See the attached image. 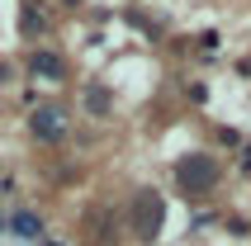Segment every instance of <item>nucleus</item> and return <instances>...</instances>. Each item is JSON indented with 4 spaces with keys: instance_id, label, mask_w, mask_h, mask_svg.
Listing matches in <instances>:
<instances>
[{
    "instance_id": "nucleus-1",
    "label": "nucleus",
    "mask_w": 251,
    "mask_h": 246,
    "mask_svg": "<svg viewBox=\"0 0 251 246\" xmlns=\"http://www.w3.org/2000/svg\"><path fill=\"white\" fill-rule=\"evenodd\" d=\"M218 180H223V166L209 151H185L180 161H176V190L190 194V199H204Z\"/></svg>"
},
{
    "instance_id": "nucleus-2",
    "label": "nucleus",
    "mask_w": 251,
    "mask_h": 246,
    "mask_svg": "<svg viewBox=\"0 0 251 246\" xmlns=\"http://www.w3.org/2000/svg\"><path fill=\"white\" fill-rule=\"evenodd\" d=\"M161 227H166V199L156 190H138L128 199V232L138 242H156Z\"/></svg>"
},
{
    "instance_id": "nucleus-3",
    "label": "nucleus",
    "mask_w": 251,
    "mask_h": 246,
    "mask_svg": "<svg viewBox=\"0 0 251 246\" xmlns=\"http://www.w3.org/2000/svg\"><path fill=\"white\" fill-rule=\"evenodd\" d=\"M28 133H33V142H62L67 137V109L62 104H38L28 114Z\"/></svg>"
},
{
    "instance_id": "nucleus-4",
    "label": "nucleus",
    "mask_w": 251,
    "mask_h": 246,
    "mask_svg": "<svg viewBox=\"0 0 251 246\" xmlns=\"http://www.w3.org/2000/svg\"><path fill=\"white\" fill-rule=\"evenodd\" d=\"M28 81L62 85V81H67V57H62V52H48V48L28 52Z\"/></svg>"
},
{
    "instance_id": "nucleus-5",
    "label": "nucleus",
    "mask_w": 251,
    "mask_h": 246,
    "mask_svg": "<svg viewBox=\"0 0 251 246\" xmlns=\"http://www.w3.org/2000/svg\"><path fill=\"white\" fill-rule=\"evenodd\" d=\"M81 104H85V114L109 119V109H114V90H109L104 81H90V85H85V95H81Z\"/></svg>"
},
{
    "instance_id": "nucleus-6",
    "label": "nucleus",
    "mask_w": 251,
    "mask_h": 246,
    "mask_svg": "<svg viewBox=\"0 0 251 246\" xmlns=\"http://www.w3.org/2000/svg\"><path fill=\"white\" fill-rule=\"evenodd\" d=\"M10 232L24 237V242H33V237H43V218L28 213V208H14V213H10Z\"/></svg>"
},
{
    "instance_id": "nucleus-7",
    "label": "nucleus",
    "mask_w": 251,
    "mask_h": 246,
    "mask_svg": "<svg viewBox=\"0 0 251 246\" xmlns=\"http://www.w3.org/2000/svg\"><path fill=\"white\" fill-rule=\"evenodd\" d=\"M19 33H24V38H43V33H48V14H43L38 5H24V14H19Z\"/></svg>"
},
{
    "instance_id": "nucleus-8",
    "label": "nucleus",
    "mask_w": 251,
    "mask_h": 246,
    "mask_svg": "<svg viewBox=\"0 0 251 246\" xmlns=\"http://www.w3.org/2000/svg\"><path fill=\"white\" fill-rule=\"evenodd\" d=\"M199 48H204V52H218V28H204V33H199Z\"/></svg>"
},
{
    "instance_id": "nucleus-9",
    "label": "nucleus",
    "mask_w": 251,
    "mask_h": 246,
    "mask_svg": "<svg viewBox=\"0 0 251 246\" xmlns=\"http://www.w3.org/2000/svg\"><path fill=\"white\" fill-rule=\"evenodd\" d=\"M227 232H237V237H247V232H251V218H227Z\"/></svg>"
},
{
    "instance_id": "nucleus-10",
    "label": "nucleus",
    "mask_w": 251,
    "mask_h": 246,
    "mask_svg": "<svg viewBox=\"0 0 251 246\" xmlns=\"http://www.w3.org/2000/svg\"><path fill=\"white\" fill-rule=\"evenodd\" d=\"M218 142H223V147H237L242 137H237V128H218Z\"/></svg>"
},
{
    "instance_id": "nucleus-11",
    "label": "nucleus",
    "mask_w": 251,
    "mask_h": 246,
    "mask_svg": "<svg viewBox=\"0 0 251 246\" xmlns=\"http://www.w3.org/2000/svg\"><path fill=\"white\" fill-rule=\"evenodd\" d=\"M237 71H242V76H251V57H247V62H237Z\"/></svg>"
},
{
    "instance_id": "nucleus-12",
    "label": "nucleus",
    "mask_w": 251,
    "mask_h": 246,
    "mask_svg": "<svg viewBox=\"0 0 251 246\" xmlns=\"http://www.w3.org/2000/svg\"><path fill=\"white\" fill-rule=\"evenodd\" d=\"M43 246H62V242H43Z\"/></svg>"
}]
</instances>
